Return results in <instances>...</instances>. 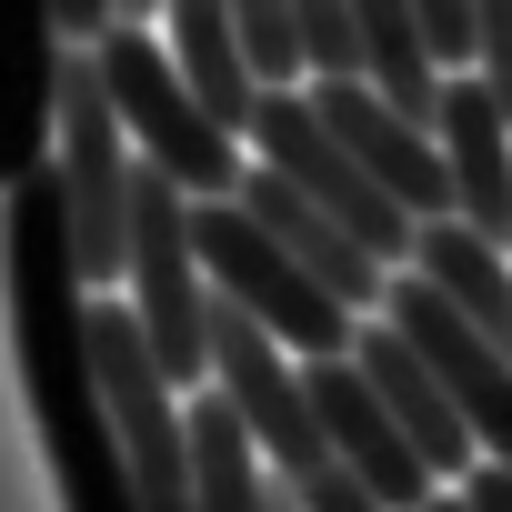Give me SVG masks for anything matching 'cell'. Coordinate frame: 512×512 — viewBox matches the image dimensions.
I'll return each instance as SVG.
<instances>
[{"label": "cell", "instance_id": "1", "mask_svg": "<svg viewBox=\"0 0 512 512\" xmlns=\"http://www.w3.org/2000/svg\"><path fill=\"white\" fill-rule=\"evenodd\" d=\"M0 302H11V362H21V402L51 452L61 512H141V482H131V452L101 392V352H91L101 292L71 251L61 171H31L21 191H0Z\"/></svg>", "mask_w": 512, "mask_h": 512}, {"label": "cell", "instance_id": "2", "mask_svg": "<svg viewBox=\"0 0 512 512\" xmlns=\"http://www.w3.org/2000/svg\"><path fill=\"white\" fill-rule=\"evenodd\" d=\"M91 61L111 81V111L131 121V151L161 161L191 201H231L251 181V141L221 131V111L181 81V61H171V41H151V21H121L111 41H91Z\"/></svg>", "mask_w": 512, "mask_h": 512}, {"label": "cell", "instance_id": "3", "mask_svg": "<svg viewBox=\"0 0 512 512\" xmlns=\"http://www.w3.org/2000/svg\"><path fill=\"white\" fill-rule=\"evenodd\" d=\"M61 201H71V251L91 292H131V181H141V151H131V121L111 111V81L91 51H71L61 71Z\"/></svg>", "mask_w": 512, "mask_h": 512}, {"label": "cell", "instance_id": "4", "mask_svg": "<svg viewBox=\"0 0 512 512\" xmlns=\"http://www.w3.org/2000/svg\"><path fill=\"white\" fill-rule=\"evenodd\" d=\"M191 211H201V201H191L161 161H141V181H131V312H141L161 372L191 382V392H211V302H221V292H211V272H201Z\"/></svg>", "mask_w": 512, "mask_h": 512}, {"label": "cell", "instance_id": "5", "mask_svg": "<svg viewBox=\"0 0 512 512\" xmlns=\"http://www.w3.org/2000/svg\"><path fill=\"white\" fill-rule=\"evenodd\" d=\"M191 231H201V272H211V292L241 302L272 342H292L302 362H342V352H362V312L332 302V292H322V282H312V272H302V262H292V251L251 221L241 201H201Z\"/></svg>", "mask_w": 512, "mask_h": 512}, {"label": "cell", "instance_id": "6", "mask_svg": "<svg viewBox=\"0 0 512 512\" xmlns=\"http://www.w3.org/2000/svg\"><path fill=\"white\" fill-rule=\"evenodd\" d=\"M91 352H101V392H111V422H121V452H131L141 512H201L181 382L161 372V352H151V332H141V312H131L121 292L91 302Z\"/></svg>", "mask_w": 512, "mask_h": 512}, {"label": "cell", "instance_id": "7", "mask_svg": "<svg viewBox=\"0 0 512 512\" xmlns=\"http://www.w3.org/2000/svg\"><path fill=\"white\" fill-rule=\"evenodd\" d=\"M251 161H272L292 191H312L342 231H362L372 251H382V262L392 272H412V241H422V221L352 161V141L312 111V91H262V111H251Z\"/></svg>", "mask_w": 512, "mask_h": 512}, {"label": "cell", "instance_id": "8", "mask_svg": "<svg viewBox=\"0 0 512 512\" xmlns=\"http://www.w3.org/2000/svg\"><path fill=\"white\" fill-rule=\"evenodd\" d=\"M292 362L302 352L272 342L241 302H211V392L251 422V442L272 452L282 482H312L332 462V442H322V412H312V372H292Z\"/></svg>", "mask_w": 512, "mask_h": 512}, {"label": "cell", "instance_id": "9", "mask_svg": "<svg viewBox=\"0 0 512 512\" xmlns=\"http://www.w3.org/2000/svg\"><path fill=\"white\" fill-rule=\"evenodd\" d=\"M61 71H71L61 0H0V191L51 171V151H61Z\"/></svg>", "mask_w": 512, "mask_h": 512}, {"label": "cell", "instance_id": "10", "mask_svg": "<svg viewBox=\"0 0 512 512\" xmlns=\"http://www.w3.org/2000/svg\"><path fill=\"white\" fill-rule=\"evenodd\" d=\"M312 91V111L352 141V161L412 211V221H452L462 211V191H452V161H442V131L432 121H412L402 101H382L372 81H302Z\"/></svg>", "mask_w": 512, "mask_h": 512}, {"label": "cell", "instance_id": "11", "mask_svg": "<svg viewBox=\"0 0 512 512\" xmlns=\"http://www.w3.org/2000/svg\"><path fill=\"white\" fill-rule=\"evenodd\" d=\"M312 372V412H322V442H332V462L352 472V482H372L392 512H422L432 492H452L422 452H412V432L392 422V402L372 392V372L342 352V362H302Z\"/></svg>", "mask_w": 512, "mask_h": 512}, {"label": "cell", "instance_id": "12", "mask_svg": "<svg viewBox=\"0 0 512 512\" xmlns=\"http://www.w3.org/2000/svg\"><path fill=\"white\" fill-rule=\"evenodd\" d=\"M231 201H241L251 221H262V231L292 251V262H302V272H312L332 302H352L362 322H382V302H392V262H382V251H372L362 231H342V221H332L312 191H292L272 161H251V181H241Z\"/></svg>", "mask_w": 512, "mask_h": 512}, {"label": "cell", "instance_id": "13", "mask_svg": "<svg viewBox=\"0 0 512 512\" xmlns=\"http://www.w3.org/2000/svg\"><path fill=\"white\" fill-rule=\"evenodd\" d=\"M352 362L372 372V392L392 402V422L412 432V452H422L442 482H472V472H482V442H472V422H462L452 382L412 352V332H402V322H362V352H352Z\"/></svg>", "mask_w": 512, "mask_h": 512}, {"label": "cell", "instance_id": "14", "mask_svg": "<svg viewBox=\"0 0 512 512\" xmlns=\"http://www.w3.org/2000/svg\"><path fill=\"white\" fill-rule=\"evenodd\" d=\"M432 131H442V161H452L462 221H472L482 241H502V251H512V111H502V91H492L482 71H452V91H442Z\"/></svg>", "mask_w": 512, "mask_h": 512}, {"label": "cell", "instance_id": "15", "mask_svg": "<svg viewBox=\"0 0 512 512\" xmlns=\"http://www.w3.org/2000/svg\"><path fill=\"white\" fill-rule=\"evenodd\" d=\"M412 272H422V282H432V292H442V302H452V312L512 362V251H502V241H482L462 211H452V221H422Z\"/></svg>", "mask_w": 512, "mask_h": 512}, {"label": "cell", "instance_id": "16", "mask_svg": "<svg viewBox=\"0 0 512 512\" xmlns=\"http://www.w3.org/2000/svg\"><path fill=\"white\" fill-rule=\"evenodd\" d=\"M171 61H181V81L221 111V131H241L251 141V111H262V71H251V41H241V21H231V0H171Z\"/></svg>", "mask_w": 512, "mask_h": 512}, {"label": "cell", "instance_id": "17", "mask_svg": "<svg viewBox=\"0 0 512 512\" xmlns=\"http://www.w3.org/2000/svg\"><path fill=\"white\" fill-rule=\"evenodd\" d=\"M191 472H201V512H282L272 452L251 442V422H241L221 392L191 402Z\"/></svg>", "mask_w": 512, "mask_h": 512}, {"label": "cell", "instance_id": "18", "mask_svg": "<svg viewBox=\"0 0 512 512\" xmlns=\"http://www.w3.org/2000/svg\"><path fill=\"white\" fill-rule=\"evenodd\" d=\"M292 21H302V61H312V81H372L362 0H292Z\"/></svg>", "mask_w": 512, "mask_h": 512}, {"label": "cell", "instance_id": "19", "mask_svg": "<svg viewBox=\"0 0 512 512\" xmlns=\"http://www.w3.org/2000/svg\"><path fill=\"white\" fill-rule=\"evenodd\" d=\"M231 21H241V41H251V71H262L272 91H302V81H312L292 0H231Z\"/></svg>", "mask_w": 512, "mask_h": 512}, {"label": "cell", "instance_id": "20", "mask_svg": "<svg viewBox=\"0 0 512 512\" xmlns=\"http://www.w3.org/2000/svg\"><path fill=\"white\" fill-rule=\"evenodd\" d=\"M412 21L442 71H482V0H412Z\"/></svg>", "mask_w": 512, "mask_h": 512}, {"label": "cell", "instance_id": "21", "mask_svg": "<svg viewBox=\"0 0 512 512\" xmlns=\"http://www.w3.org/2000/svg\"><path fill=\"white\" fill-rule=\"evenodd\" d=\"M292 492H302V512H392V502H382L372 482H352L342 462H322V472H312V482H292Z\"/></svg>", "mask_w": 512, "mask_h": 512}, {"label": "cell", "instance_id": "22", "mask_svg": "<svg viewBox=\"0 0 512 512\" xmlns=\"http://www.w3.org/2000/svg\"><path fill=\"white\" fill-rule=\"evenodd\" d=\"M61 31H71V51L111 41V31H121V0H61Z\"/></svg>", "mask_w": 512, "mask_h": 512}, {"label": "cell", "instance_id": "23", "mask_svg": "<svg viewBox=\"0 0 512 512\" xmlns=\"http://www.w3.org/2000/svg\"><path fill=\"white\" fill-rule=\"evenodd\" d=\"M462 502H472V512H512V472H502V462H482V472L462 482Z\"/></svg>", "mask_w": 512, "mask_h": 512}, {"label": "cell", "instance_id": "24", "mask_svg": "<svg viewBox=\"0 0 512 512\" xmlns=\"http://www.w3.org/2000/svg\"><path fill=\"white\" fill-rule=\"evenodd\" d=\"M422 512H472V502H462V482H452V492H432V502H422Z\"/></svg>", "mask_w": 512, "mask_h": 512}, {"label": "cell", "instance_id": "25", "mask_svg": "<svg viewBox=\"0 0 512 512\" xmlns=\"http://www.w3.org/2000/svg\"><path fill=\"white\" fill-rule=\"evenodd\" d=\"M282 512H302V492H292V482H282Z\"/></svg>", "mask_w": 512, "mask_h": 512}]
</instances>
